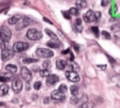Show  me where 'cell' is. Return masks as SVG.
<instances>
[{"label":"cell","instance_id":"1","mask_svg":"<svg viewBox=\"0 0 120 108\" xmlns=\"http://www.w3.org/2000/svg\"><path fill=\"white\" fill-rule=\"evenodd\" d=\"M26 37L30 40H38L42 38V34L38 30H37L35 28H31L26 32Z\"/></svg>","mask_w":120,"mask_h":108},{"label":"cell","instance_id":"2","mask_svg":"<svg viewBox=\"0 0 120 108\" xmlns=\"http://www.w3.org/2000/svg\"><path fill=\"white\" fill-rule=\"evenodd\" d=\"M36 54L41 58H49L53 55V52L46 48H38L36 51Z\"/></svg>","mask_w":120,"mask_h":108},{"label":"cell","instance_id":"3","mask_svg":"<svg viewBox=\"0 0 120 108\" xmlns=\"http://www.w3.org/2000/svg\"><path fill=\"white\" fill-rule=\"evenodd\" d=\"M11 38V31L7 26H2L0 28V39L4 42H8Z\"/></svg>","mask_w":120,"mask_h":108},{"label":"cell","instance_id":"4","mask_svg":"<svg viewBox=\"0 0 120 108\" xmlns=\"http://www.w3.org/2000/svg\"><path fill=\"white\" fill-rule=\"evenodd\" d=\"M28 47H29V43L22 42V41H18V42L14 43V45L12 47V51L16 52V53H21V52L26 50Z\"/></svg>","mask_w":120,"mask_h":108},{"label":"cell","instance_id":"5","mask_svg":"<svg viewBox=\"0 0 120 108\" xmlns=\"http://www.w3.org/2000/svg\"><path fill=\"white\" fill-rule=\"evenodd\" d=\"M30 23H31V19H30L29 17H23V18H22V19L17 23L16 30H18V31L22 30L23 28H25L26 26H28Z\"/></svg>","mask_w":120,"mask_h":108},{"label":"cell","instance_id":"6","mask_svg":"<svg viewBox=\"0 0 120 108\" xmlns=\"http://www.w3.org/2000/svg\"><path fill=\"white\" fill-rule=\"evenodd\" d=\"M12 89L15 93H20L22 89V82L19 79L16 78L14 81H12Z\"/></svg>","mask_w":120,"mask_h":108},{"label":"cell","instance_id":"7","mask_svg":"<svg viewBox=\"0 0 120 108\" xmlns=\"http://www.w3.org/2000/svg\"><path fill=\"white\" fill-rule=\"evenodd\" d=\"M66 77L68 78V81L73 82V83H78L80 81V76L77 72L74 71H67L66 72Z\"/></svg>","mask_w":120,"mask_h":108},{"label":"cell","instance_id":"8","mask_svg":"<svg viewBox=\"0 0 120 108\" xmlns=\"http://www.w3.org/2000/svg\"><path fill=\"white\" fill-rule=\"evenodd\" d=\"M21 74H22V79L24 81H26V82H30L31 81V79H32V73H31V71L27 68L22 67V70H21Z\"/></svg>","mask_w":120,"mask_h":108},{"label":"cell","instance_id":"9","mask_svg":"<svg viewBox=\"0 0 120 108\" xmlns=\"http://www.w3.org/2000/svg\"><path fill=\"white\" fill-rule=\"evenodd\" d=\"M12 56H13V51H11V50H9L8 48H4L2 50V54H1L2 60L7 61V60L10 59Z\"/></svg>","mask_w":120,"mask_h":108},{"label":"cell","instance_id":"10","mask_svg":"<svg viewBox=\"0 0 120 108\" xmlns=\"http://www.w3.org/2000/svg\"><path fill=\"white\" fill-rule=\"evenodd\" d=\"M51 96H52V100H57V101H59V100H63L65 99V95H64V93L61 92V91H59V90H53V91L52 92Z\"/></svg>","mask_w":120,"mask_h":108},{"label":"cell","instance_id":"11","mask_svg":"<svg viewBox=\"0 0 120 108\" xmlns=\"http://www.w3.org/2000/svg\"><path fill=\"white\" fill-rule=\"evenodd\" d=\"M83 20L85 23H92L96 20L95 18V12L93 10H88L84 15H83Z\"/></svg>","mask_w":120,"mask_h":108},{"label":"cell","instance_id":"12","mask_svg":"<svg viewBox=\"0 0 120 108\" xmlns=\"http://www.w3.org/2000/svg\"><path fill=\"white\" fill-rule=\"evenodd\" d=\"M59 81V78H58V76L57 75H55V74H49L48 76H47V85H55L57 82Z\"/></svg>","mask_w":120,"mask_h":108},{"label":"cell","instance_id":"13","mask_svg":"<svg viewBox=\"0 0 120 108\" xmlns=\"http://www.w3.org/2000/svg\"><path fill=\"white\" fill-rule=\"evenodd\" d=\"M22 18V15H20V14H17V15H14V16H12L11 18H9L8 19V23H9V24H16Z\"/></svg>","mask_w":120,"mask_h":108},{"label":"cell","instance_id":"14","mask_svg":"<svg viewBox=\"0 0 120 108\" xmlns=\"http://www.w3.org/2000/svg\"><path fill=\"white\" fill-rule=\"evenodd\" d=\"M8 88H9V87H8V85H6V84L2 85L0 86V96L3 97V96H5V95H7L8 92Z\"/></svg>","mask_w":120,"mask_h":108},{"label":"cell","instance_id":"15","mask_svg":"<svg viewBox=\"0 0 120 108\" xmlns=\"http://www.w3.org/2000/svg\"><path fill=\"white\" fill-rule=\"evenodd\" d=\"M47 45H48L49 47H51V48H58L61 44H60V42H59L58 40H54V39H52V40L48 41V42H47Z\"/></svg>","mask_w":120,"mask_h":108},{"label":"cell","instance_id":"16","mask_svg":"<svg viewBox=\"0 0 120 108\" xmlns=\"http://www.w3.org/2000/svg\"><path fill=\"white\" fill-rule=\"evenodd\" d=\"M56 67L57 69H64L66 67H67V62L65 60H62V59H59L56 61Z\"/></svg>","mask_w":120,"mask_h":108},{"label":"cell","instance_id":"17","mask_svg":"<svg viewBox=\"0 0 120 108\" xmlns=\"http://www.w3.org/2000/svg\"><path fill=\"white\" fill-rule=\"evenodd\" d=\"M76 6L78 8H85L87 6L86 0H76Z\"/></svg>","mask_w":120,"mask_h":108},{"label":"cell","instance_id":"18","mask_svg":"<svg viewBox=\"0 0 120 108\" xmlns=\"http://www.w3.org/2000/svg\"><path fill=\"white\" fill-rule=\"evenodd\" d=\"M94 107V102L92 101H85V102H82L78 108H93Z\"/></svg>","mask_w":120,"mask_h":108},{"label":"cell","instance_id":"19","mask_svg":"<svg viewBox=\"0 0 120 108\" xmlns=\"http://www.w3.org/2000/svg\"><path fill=\"white\" fill-rule=\"evenodd\" d=\"M75 28L78 32H82V20L81 19H77L75 21Z\"/></svg>","mask_w":120,"mask_h":108},{"label":"cell","instance_id":"20","mask_svg":"<svg viewBox=\"0 0 120 108\" xmlns=\"http://www.w3.org/2000/svg\"><path fill=\"white\" fill-rule=\"evenodd\" d=\"M6 69H7L8 71H10V72L14 73V72H16V71H17V67H16L15 65L8 64V65H7V66H6Z\"/></svg>","mask_w":120,"mask_h":108},{"label":"cell","instance_id":"21","mask_svg":"<svg viewBox=\"0 0 120 108\" xmlns=\"http://www.w3.org/2000/svg\"><path fill=\"white\" fill-rule=\"evenodd\" d=\"M45 33L52 39H54V40H57V36L53 33V32H52L51 30H49V29H45Z\"/></svg>","mask_w":120,"mask_h":108},{"label":"cell","instance_id":"22","mask_svg":"<svg viewBox=\"0 0 120 108\" xmlns=\"http://www.w3.org/2000/svg\"><path fill=\"white\" fill-rule=\"evenodd\" d=\"M70 92H71V94L73 96H76L78 94V92H79V87L77 85H71L70 86Z\"/></svg>","mask_w":120,"mask_h":108},{"label":"cell","instance_id":"23","mask_svg":"<svg viewBox=\"0 0 120 108\" xmlns=\"http://www.w3.org/2000/svg\"><path fill=\"white\" fill-rule=\"evenodd\" d=\"M68 13L70 15H74V16H78L79 15V9L77 8H70Z\"/></svg>","mask_w":120,"mask_h":108},{"label":"cell","instance_id":"24","mask_svg":"<svg viewBox=\"0 0 120 108\" xmlns=\"http://www.w3.org/2000/svg\"><path fill=\"white\" fill-rule=\"evenodd\" d=\"M70 69H71V70L74 71V72H78V71L80 70V67H79V65L76 64V63H72V64L70 65Z\"/></svg>","mask_w":120,"mask_h":108},{"label":"cell","instance_id":"25","mask_svg":"<svg viewBox=\"0 0 120 108\" xmlns=\"http://www.w3.org/2000/svg\"><path fill=\"white\" fill-rule=\"evenodd\" d=\"M37 61H38V59H34V58H23L22 59V63H24V64H30V63H34Z\"/></svg>","mask_w":120,"mask_h":108},{"label":"cell","instance_id":"26","mask_svg":"<svg viewBox=\"0 0 120 108\" xmlns=\"http://www.w3.org/2000/svg\"><path fill=\"white\" fill-rule=\"evenodd\" d=\"M70 102H71L72 104H77V103L80 102V99L77 97V95H76V96H72V97L70 98Z\"/></svg>","mask_w":120,"mask_h":108},{"label":"cell","instance_id":"27","mask_svg":"<svg viewBox=\"0 0 120 108\" xmlns=\"http://www.w3.org/2000/svg\"><path fill=\"white\" fill-rule=\"evenodd\" d=\"M42 67H43V69H49L51 68V62L48 61V60H45V61L42 63Z\"/></svg>","mask_w":120,"mask_h":108},{"label":"cell","instance_id":"28","mask_svg":"<svg viewBox=\"0 0 120 108\" xmlns=\"http://www.w3.org/2000/svg\"><path fill=\"white\" fill-rule=\"evenodd\" d=\"M39 75H40L41 77H47V76L49 75V70L43 69H41V70L39 71Z\"/></svg>","mask_w":120,"mask_h":108},{"label":"cell","instance_id":"29","mask_svg":"<svg viewBox=\"0 0 120 108\" xmlns=\"http://www.w3.org/2000/svg\"><path fill=\"white\" fill-rule=\"evenodd\" d=\"M58 90L61 91V92H63V93H65V92L68 90V87H67L66 85H61L58 87Z\"/></svg>","mask_w":120,"mask_h":108},{"label":"cell","instance_id":"30","mask_svg":"<svg viewBox=\"0 0 120 108\" xmlns=\"http://www.w3.org/2000/svg\"><path fill=\"white\" fill-rule=\"evenodd\" d=\"M101 35H102L105 39H111V35H110L107 31H102V32H101Z\"/></svg>","mask_w":120,"mask_h":108},{"label":"cell","instance_id":"31","mask_svg":"<svg viewBox=\"0 0 120 108\" xmlns=\"http://www.w3.org/2000/svg\"><path fill=\"white\" fill-rule=\"evenodd\" d=\"M40 87H41V82L38 81V82H36V83L34 84V88H35V89L38 90V89H39Z\"/></svg>","mask_w":120,"mask_h":108},{"label":"cell","instance_id":"32","mask_svg":"<svg viewBox=\"0 0 120 108\" xmlns=\"http://www.w3.org/2000/svg\"><path fill=\"white\" fill-rule=\"evenodd\" d=\"M91 29H92V31H93V33L95 34V36L96 37H98V27H96V26H93V27H91Z\"/></svg>","mask_w":120,"mask_h":108},{"label":"cell","instance_id":"33","mask_svg":"<svg viewBox=\"0 0 120 108\" xmlns=\"http://www.w3.org/2000/svg\"><path fill=\"white\" fill-rule=\"evenodd\" d=\"M111 1H112V0H101V6H102V7L108 6V5L111 3Z\"/></svg>","mask_w":120,"mask_h":108},{"label":"cell","instance_id":"34","mask_svg":"<svg viewBox=\"0 0 120 108\" xmlns=\"http://www.w3.org/2000/svg\"><path fill=\"white\" fill-rule=\"evenodd\" d=\"M62 14H63V16H64L66 19H68V20H69V19H70V14H69L68 12H67V11H63V12H62Z\"/></svg>","mask_w":120,"mask_h":108},{"label":"cell","instance_id":"35","mask_svg":"<svg viewBox=\"0 0 120 108\" xmlns=\"http://www.w3.org/2000/svg\"><path fill=\"white\" fill-rule=\"evenodd\" d=\"M87 100H88L87 96H86V95H82V98L80 99V101H82V102H85V101H87Z\"/></svg>","mask_w":120,"mask_h":108},{"label":"cell","instance_id":"36","mask_svg":"<svg viewBox=\"0 0 120 108\" xmlns=\"http://www.w3.org/2000/svg\"><path fill=\"white\" fill-rule=\"evenodd\" d=\"M8 81H9V80H8L7 77H5L4 75L0 76V82H4V83H5V82H8Z\"/></svg>","mask_w":120,"mask_h":108},{"label":"cell","instance_id":"37","mask_svg":"<svg viewBox=\"0 0 120 108\" xmlns=\"http://www.w3.org/2000/svg\"><path fill=\"white\" fill-rule=\"evenodd\" d=\"M100 16H101V14H100V12H95V18H96V20H98L99 18H100Z\"/></svg>","mask_w":120,"mask_h":108},{"label":"cell","instance_id":"38","mask_svg":"<svg viewBox=\"0 0 120 108\" xmlns=\"http://www.w3.org/2000/svg\"><path fill=\"white\" fill-rule=\"evenodd\" d=\"M107 57H108V58H109V61H110V62H111V63H112H112H113V64H114V63H115V60H114V59H113V58H112V57H111V56H110V55H107Z\"/></svg>","mask_w":120,"mask_h":108},{"label":"cell","instance_id":"39","mask_svg":"<svg viewBox=\"0 0 120 108\" xmlns=\"http://www.w3.org/2000/svg\"><path fill=\"white\" fill-rule=\"evenodd\" d=\"M73 48L75 49V51H76L77 53H78V52L80 51V49H79V46H78V45H77L76 43H74V45H73Z\"/></svg>","mask_w":120,"mask_h":108},{"label":"cell","instance_id":"40","mask_svg":"<svg viewBox=\"0 0 120 108\" xmlns=\"http://www.w3.org/2000/svg\"><path fill=\"white\" fill-rule=\"evenodd\" d=\"M43 102H44L45 104L49 103V102H50V98H45V99L43 100Z\"/></svg>","mask_w":120,"mask_h":108},{"label":"cell","instance_id":"41","mask_svg":"<svg viewBox=\"0 0 120 108\" xmlns=\"http://www.w3.org/2000/svg\"><path fill=\"white\" fill-rule=\"evenodd\" d=\"M98 67L101 69H106V65H98Z\"/></svg>","mask_w":120,"mask_h":108},{"label":"cell","instance_id":"42","mask_svg":"<svg viewBox=\"0 0 120 108\" xmlns=\"http://www.w3.org/2000/svg\"><path fill=\"white\" fill-rule=\"evenodd\" d=\"M43 20H44L45 22H47V23H51V24H52V22H51V21H50L49 19H47V18H45V17H44V18H43Z\"/></svg>","mask_w":120,"mask_h":108},{"label":"cell","instance_id":"43","mask_svg":"<svg viewBox=\"0 0 120 108\" xmlns=\"http://www.w3.org/2000/svg\"><path fill=\"white\" fill-rule=\"evenodd\" d=\"M67 53H69V49H67V50H65V51L62 52V54H67Z\"/></svg>","mask_w":120,"mask_h":108}]
</instances>
